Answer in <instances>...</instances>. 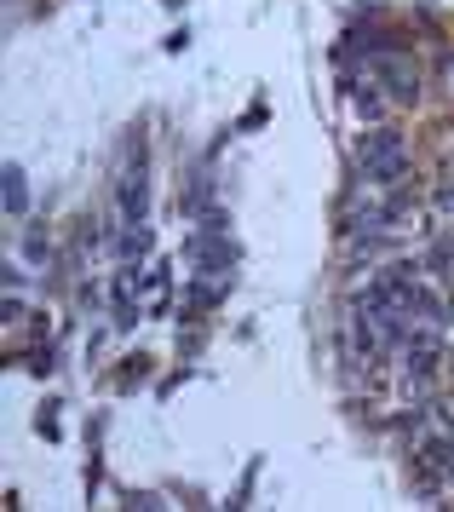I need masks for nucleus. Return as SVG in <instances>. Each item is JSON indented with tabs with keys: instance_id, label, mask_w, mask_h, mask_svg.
I'll use <instances>...</instances> for the list:
<instances>
[{
	"instance_id": "obj_2",
	"label": "nucleus",
	"mask_w": 454,
	"mask_h": 512,
	"mask_svg": "<svg viewBox=\"0 0 454 512\" xmlns=\"http://www.w3.org/2000/svg\"><path fill=\"white\" fill-rule=\"evenodd\" d=\"M6 202H12V213H23V173L18 167L6 173Z\"/></svg>"
},
{
	"instance_id": "obj_1",
	"label": "nucleus",
	"mask_w": 454,
	"mask_h": 512,
	"mask_svg": "<svg viewBox=\"0 0 454 512\" xmlns=\"http://www.w3.org/2000/svg\"><path fill=\"white\" fill-rule=\"evenodd\" d=\"M363 167L386 185L391 173H403V144H397V139H368L363 144Z\"/></svg>"
}]
</instances>
